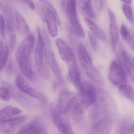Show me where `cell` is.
<instances>
[{"label":"cell","instance_id":"obj_1","mask_svg":"<svg viewBox=\"0 0 134 134\" xmlns=\"http://www.w3.org/2000/svg\"><path fill=\"white\" fill-rule=\"evenodd\" d=\"M34 42V35L31 33H28L18 45L15 51V58L20 70L24 76L30 80L34 77L30 57Z\"/></svg>","mask_w":134,"mask_h":134},{"label":"cell","instance_id":"obj_2","mask_svg":"<svg viewBox=\"0 0 134 134\" xmlns=\"http://www.w3.org/2000/svg\"><path fill=\"white\" fill-rule=\"evenodd\" d=\"M77 52L80 63L87 76L97 86H103L105 83L104 77L93 64L87 52L81 44L78 45Z\"/></svg>","mask_w":134,"mask_h":134},{"label":"cell","instance_id":"obj_3","mask_svg":"<svg viewBox=\"0 0 134 134\" xmlns=\"http://www.w3.org/2000/svg\"><path fill=\"white\" fill-rule=\"evenodd\" d=\"M45 7L41 10V18L46 22L48 30L52 37H55L58 34L57 24L60 25V19L54 8L47 1L44 2Z\"/></svg>","mask_w":134,"mask_h":134},{"label":"cell","instance_id":"obj_4","mask_svg":"<svg viewBox=\"0 0 134 134\" xmlns=\"http://www.w3.org/2000/svg\"><path fill=\"white\" fill-rule=\"evenodd\" d=\"M50 112L53 123L62 134H73L71 124L67 114L55 102L52 103L50 107Z\"/></svg>","mask_w":134,"mask_h":134},{"label":"cell","instance_id":"obj_5","mask_svg":"<svg viewBox=\"0 0 134 134\" xmlns=\"http://www.w3.org/2000/svg\"><path fill=\"white\" fill-rule=\"evenodd\" d=\"M37 40L35 53V59L36 66L38 72L44 77L48 76V71L47 67L46 62V47L43 38L39 28L37 29Z\"/></svg>","mask_w":134,"mask_h":134},{"label":"cell","instance_id":"obj_6","mask_svg":"<svg viewBox=\"0 0 134 134\" xmlns=\"http://www.w3.org/2000/svg\"><path fill=\"white\" fill-rule=\"evenodd\" d=\"M109 78L113 84L118 87L127 83V72L119 58L114 59L111 62L109 68Z\"/></svg>","mask_w":134,"mask_h":134},{"label":"cell","instance_id":"obj_7","mask_svg":"<svg viewBox=\"0 0 134 134\" xmlns=\"http://www.w3.org/2000/svg\"><path fill=\"white\" fill-rule=\"evenodd\" d=\"M77 0H67L66 4V11L71 29L74 32L81 38H84V31L79 22L77 15Z\"/></svg>","mask_w":134,"mask_h":134},{"label":"cell","instance_id":"obj_8","mask_svg":"<svg viewBox=\"0 0 134 134\" xmlns=\"http://www.w3.org/2000/svg\"><path fill=\"white\" fill-rule=\"evenodd\" d=\"M78 90L80 100L85 107L89 106L96 103L97 99L96 90L91 82H82Z\"/></svg>","mask_w":134,"mask_h":134},{"label":"cell","instance_id":"obj_9","mask_svg":"<svg viewBox=\"0 0 134 134\" xmlns=\"http://www.w3.org/2000/svg\"><path fill=\"white\" fill-rule=\"evenodd\" d=\"M66 61L70 79L74 87L78 90L82 82L79 68L73 51L69 55Z\"/></svg>","mask_w":134,"mask_h":134},{"label":"cell","instance_id":"obj_10","mask_svg":"<svg viewBox=\"0 0 134 134\" xmlns=\"http://www.w3.org/2000/svg\"><path fill=\"white\" fill-rule=\"evenodd\" d=\"M26 115L13 117L0 123V131L3 134H11L17 131L27 119Z\"/></svg>","mask_w":134,"mask_h":134},{"label":"cell","instance_id":"obj_11","mask_svg":"<svg viewBox=\"0 0 134 134\" xmlns=\"http://www.w3.org/2000/svg\"><path fill=\"white\" fill-rule=\"evenodd\" d=\"M47 127L43 121L40 118H35L23 126L18 132V134H46Z\"/></svg>","mask_w":134,"mask_h":134},{"label":"cell","instance_id":"obj_12","mask_svg":"<svg viewBox=\"0 0 134 134\" xmlns=\"http://www.w3.org/2000/svg\"><path fill=\"white\" fill-rule=\"evenodd\" d=\"M15 83L18 88L23 93L42 102L45 101L43 96L32 87L21 75L16 77Z\"/></svg>","mask_w":134,"mask_h":134},{"label":"cell","instance_id":"obj_13","mask_svg":"<svg viewBox=\"0 0 134 134\" xmlns=\"http://www.w3.org/2000/svg\"><path fill=\"white\" fill-rule=\"evenodd\" d=\"M113 119L110 115L99 119L96 122L91 131L92 134H109L112 130Z\"/></svg>","mask_w":134,"mask_h":134},{"label":"cell","instance_id":"obj_14","mask_svg":"<svg viewBox=\"0 0 134 134\" xmlns=\"http://www.w3.org/2000/svg\"><path fill=\"white\" fill-rule=\"evenodd\" d=\"M108 14L110 19V34L111 40L112 50L114 51L116 50L118 41V28L117 25L116 17L113 11L108 10Z\"/></svg>","mask_w":134,"mask_h":134},{"label":"cell","instance_id":"obj_15","mask_svg":"<svg viewBox=\"0 0 134 134\" xmlns=\"http://www.w3.org/2000/svg\"><path fill=\"white\" fill-rule=\"evenodd\" d=\"M47 58L48 66L55 78L59 83H62L64 80L60 67L55 59L53 51L51 49L48 50Z\"/></svg>","mask_w":134,"mask_h":134},{"label":"cell","instance_id":"obj_16","mask_svg":"<svg viewBox=\"0 0 134 134\" xmlns=\"http://www.w3.org/2000/svg\"><path fill=\"white\" fill-rule=\"evenodd\" d=\"M5 22L9 35L15 34L14 32L15 18L11 6L9 3H6L4 7Z\"/></svg>","mask_w":134,"mask_h":134},{"label":"cell","instance_id":"obj_17","mask_svg":"<svg viewBox=\"0 0 134 134\" xmlns=\"http://www.w3.org/2000/svg\"><path fill=\"white\" fill-rule=\"evenodd\" d=\"M121 52L125 71L134 84V58L129 56L124 50H121Z\"/></svg>","mask_w":134,"mask_h":134},{"label":"cell","instance_id":"obj_18","mask_svg":"<svg viewBox=\"0 0 134 134\" xmlns=\"http://www.w3.org/2000/svg\"><path fill=\"white\" fill-rule=\"evenodd\" d=\"M9 51V45L8 44L5 36L1 37V44H0V55H1V61H0L1 67L0 68H1V72L4 68L6 63L7 61Z\"/></svg>","mask_w":134,"mask_h":134},{"label":"cell","instance_id":"obj_19","mask_svg":"<svg viewBox=\"0 0 134 134\" xmlns=\"http://www.w3.org/2000/svg\"><path fill=\"white\" fill-rule=\"evenodd\" d=\"M92 0H79V9L85 15L89 18H94L95 17L94 12L92 7Z\"/></svg>","mask_w":134,"mask_h":134},{"label":"cell","instance_id":"obj_20","mask_svg":"<svg viewBox=\"0 0 134 134\" xmlns=\"http://www.w3.org/2000/svg\"><path fill=\"white\" fill-rule=\"evenodd\" d=\"M84 21L88 27L96 37L103 41L106 40V36L105 33L92 20L89 18L85 17L84 18Z\"/></svg>","mask_w":134,"mask_h":134},{"label":"cell","instance_id":"obj_21","mask_svg":"<svg viewBox=\"0 0 134 134\" xmlns=\"http://www.w3.org/2000/svg\"><path fill=\"white\" fill-rule=\"evenodd\" d=\"M55 44L58 50L61 58L65 61L69 54L72 51L70 47L62 39H57L55 40Z\"/></svg>","mask_w":134,"mask_h":134},{"label":"cell","instance_id":"obj_22","mask_svg":"<svg viewBox=\"0 0 134 134\" xmlns=\"http://www.w3.org/2000/svg\"><path fill=\"white\" fill-rule=\"evenodd\" d=\"M21 112V110L17 107L10 106L6 107L1 110L0 121L13 117L19 114Z\"/></svg>","mask_w":134,"mask_h":134},{"label":"cell","instance_id":"obj_23","mask_svg":"<svg viewBox=\"0 0 134 134\" xmlns=\"http://www.w3.org/2000/svg\"><path fill=\"white\" fill-rule=\"evenodd\" d=\"M15 24L18 32L22 35L29 33V30L28 25L21 15L18 12L15 14Z\"/></svg>","mask_w":134,"mask_h":134},{"label":"cell","instance_id":"obj_24","mask_svg":"<svg viewBox=\"0 0 134 134\" xmlns=\"http://www.w3.org/2000/svg\"><path fill=\"white\" fill-rule=\"evenodd\" d=\"M118 87L120 94L125 98L134 103V88L126 83Z\"/></svg>","mask_w":134,"mask_h":134},{"label":"cell","instance_id":"obj_25","mask_svg":"<svg viewBox=\"0 0 134 134\" xmlns=\"http://www.w3.org/2000/svg\"><path fill=\"white\" fill-rule=\"evenodd\" d=\"M122 10L128 20L132 24H134V15L131 8L127 4H124Z\"/></svg>","mask_w":134,"mask_h":134},{"label":"cell","instance_id":"obj_26","mask_svg":"<svg viewBox=\"0 0 134 134\" xmlns=\"http://www.w3.org/2000/svg\"><path fill=\"white\" fill-rule=\"evenodd\" d=\"M119 131L121 134H134V124L131 125L124 124L121 126Z\"/></svg>","mask_w":134,"mask_h":134},{"label":"cell","instance_id":"obj_27","mask_svg":"<svg viewBox=\"0 0 134 134\" xmlns=\"http://www.w3.org/2000/svg\"><path fill=\"white\" fill-rule=\"evenodd\" d=\"M0 97L1 99L3 101H9L10 100L11 96L8 89L2 86L1 87Z\"/></svg>","mask_w":134,"mask_h":134},{"label":"cell","instance_id":"obj_28","mask_svg":"<svg viewBox=\"0 0 134 134\" xmlns=\"http://www.w3.org/2000/svg\"><path fill=\"white\" fill-rule=\"evenodd\" d=\"M89 40L90 43L94 51H97L99 49L98 43L96 37L93 34L89 32L88 33Z\"/></svg>","mask_w":134,"mask_h":134},{"label":"cell","instance_id":"obj_29","mask_svg":"<svg viewBox=\"0 0 134 134\" xmlns=\"http://www.w3.org/2000/svg\"><path fill=\"white\" fill-rule=\"evenodd\" d=\"M120 32L123 40L127 42L131 37V33L124 25H121V26Z\"/></svg>","mask_w":134,"mask_h":134},{"label":"cell","instance_id":"obj_30","mask_svg":"<svg viewBox=\"0 0 134 134\" xmlns=\"http://www.w3.org/2000/svg\"><path fill=\"white\" fill-rule=\"evenodd\" d=\"M16 43L17 37L15 33L9 35V47L11 51H13L15 48Z\"/></svg>","mask_w":134,"mask_h":134},{"label":"cell","instance_id":"obj_31","mask_svg":"<svg viewBox=\"0 0 134 134\" xmlns=\"http://www.w3.org/2000/svg\"><path fill=\"white\" fill-rule=\"evenodd\" d=\"M0 32L1 37L5 36V19L3 16L1 15L0 17Z\"/></svg>","mask_w":134,"mask_h":134},{"label":"cell","instance_id":"obj_32","mask_svg":"<svg viewBox=\"0 0 134 134\" xmlns=\"http://www.w3.org/2000/svg\"><path fill=\"white\" fill-rule=\"evenodd\" d=\"M127 44L129 46V47L134 51V34L133 33H131V36L129 40L127 42Z\"/></svg>","mask_w":134,"mask_h":134},{"label":"cell","instance_id":"obj_33","mask_svg":"<svg viewBox=\"0 0 134 134\" xmlns=\"http://www.w3.org/2000/svg\"><path fill=\"white\" fill-rule=\"evenodd\" d=\"M95 5L97 10L100 11L103 7V0H94Z\"/></svg>","mask_w":134,"mask_h":134},{"label":"cell","instance_id":"obj_34","mask_svg":"<svg viewBox=\"0 0 134 134\" xmlns=\"http://www.w3.org/2000/svg\"><path fill=\"white\" fill-rule=\"evenodd\" d=\"M23 2L32 10L35 9V6L33 0H23Z\"/></svg>","mask_w":134,"mask_h":134},{"label":"cell","instance_id":"obj_35","mask_svg":"<svg viewBox=\"0 0 134 134\" xmlns=\"http://www.w3.org/2000/svg\"><path fill=\"white\" fill-rule=\"evenodd\" d=\"M121 1L127 4L131 3L132 2V0H121Z\"/></svg>","mask_w":134,"mask_h":134},{"label":"cell","instance_id":"obj_36","mask_svg":"<svg viewBox=\"0 0 134 134\" xmlns=\"http://www.w3.org/2000/svg\"><path fill=\"white\" fill-rule=\"evenodd\" d=\"M40 1H42V0H40Z\"/></svg>","mask_w":134,"mask_h":134}]
</instances>
